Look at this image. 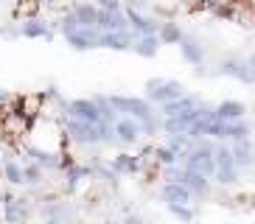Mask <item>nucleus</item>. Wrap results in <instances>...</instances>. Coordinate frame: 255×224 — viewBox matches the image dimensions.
<instances>
[{"instance_id":"nucleus-1","label":"nucleus","mask_w":255,"mask_h":224,"mask_svg":"<svg viewBox=\"0 0 255 224\" xmlns=\"http://www.w3.org/2000/svg\"><path fill=\"white\" fill-rule=\"evenodd\" d=\"M65 132L79 146H110L115 143L113 123H90L79 118H65Z\"/></svg>"},{"instance_id":"nucleus-2","label":"nucleus","mask_w":255,"mask_h":224,"mask_svg":"<svg viewBox=\"0 0 255 224\" xmlns=\"http://www.w3.org/2000/svg\"><path fill=\"white\" fill-rule=\"evenodd\" d=\"M180 163L188 165V168H194V171H202L205 177L213 179V174H216V146L208 143V137L194 140L180 154Z\"/></svg>"},{"instance_id":"nucleus-3","label":"nucleus","mask_w":255,"mask_h":224,"mask_svg":"<svg viewBox=\"0 0 255 224\" xmlns=\"http://www.w3.org/2000/svg\"><path fill=\"white\" fill-rule=\"evenodd\" d=\"M143 90H146V98H149L154 107H163L165 101H174V98H180L182 93H188L182 82H177V79H163V76L149 79V82L143 84Z\"/></svg>"},{"instance_id":"nucleus-4","label":"nucleus","mask_w":255,"mask_h":224,"mask_svg":"<svg viewBox=\"0 0 255 224\" xmlns=\"http://www.w3.org/2000/svg\"><path fill=\"white\" fill-rule=\"evenodd\" d=\"M110 104L115 107L118 115H129V118L146 120L154 115V104L146 96H124V93H110Z\"/></svg>"},{"instance_id":"nucleus-5","label":"nucleus","mask_w":255,"mask_h":224,"mask_svg":"<svg viewBox=\"0 0 255 224\" xmlns=\"http://www.w3.org/2000/svg\"><path fill=\"white\" fill-rule=\"evenodd\" d=\"M62 37L73 51H93L101 48V31L90 25H62Z\"/></svg>"},{"instance_id":"nucleus-6","label":"nucleus","mask_w":255,"mask_h":224,"mask_svg":"<svg viewBox=\"0 0 255 224\" xmlns=\"http://www.w3.org/2000/svg\"><path fill=\"white\" fill-rule=\"evenodd\" d=\"M213 73H216V76H230V79L247 84V87H253V84H255V70L250 67L247 56H236V53H230V56H225V59L219 62Z\"/></svg>"},{"instance_id":"nucleus-7","label":"nucleus","mask_w":255,"mask_h":224,"mask_svg":"<svg viewBox=\"0 0 255 224\" xmlns=\"http://www.w3.org/2000/svg\"><path fill=\"white\" fill-rule=\"evenodd\" d=\"M124 14H127L129 20V28L135 31V34H157L160 31V22L157 17L151 14V11H143V8H137L132 0H127L124 3Z\"/></svg>"},{"instance_id":"nucleus-8","label":"nucleus","mask_w":255,"mask_h":224,"mask_svg":"<svg viewBox=\"0 0 255 224\" xmlns=\"http://www.w3.org/2000/svg\"><path fill=\"white\" fill-rule=\"evenodd\" d=\"M113 134L118 146H137L143 137V126L137 118H129V115H118L113 123Z\"/></svg>"},{"instance_id":"nucleus-9","label":"nucleus","mask_w":255,"mask_h":224,"mask_svg":"<svg viewBox=\"0 0 255 224\" xmlns=\"http://www.w3.org/2000/svg\"><path fill=\"white\" fill-rule=\"evenodd\" d=\"M65 115L68 118H79V120H90V123H101V107L96 98H70L65 101Z\"/></svg>"},{"instance_id":"nucleus-10","label":"nucleus","mask_w":255,"mask_h":224,"mask_svg":"<svg viewBox=\"0 0 255 224\" xmlns=\"http://www.w3.org/2000/svg\"><path fill=\"white\" fill-rule=\"evenodd\" d=\"M98 8L101 6L93 3V0H82V3H76V6L70 8V14H65L62 25H90V28H96Z\"/></svg>"},{"instance_id":"nucleus-11","label":"nucleus","mask_w":255,"mask_h":224,"mask_svg":"<svg viewBox=\"0 0 255 224\" xmlns=\"http://www.w3.org/2000/svg\"><path fill=\"white\" fill-rule=\"evenodd\" d=\"M177 48H180L182 59H185L191 67H205V62H208V48H205V45L199 42L196 37H191L188 31H185V37L180 39V45H177Z\"/></svg>"},{"instance_id":"nucleus-12","label":"nucleus","mask_w":255,"mask_h":224,"mask_svg":"<svg viewBox=\"0 0 255 224\" xmlns=\"http://www.w3.org/2000/svg\"><path fill=\"white\" fill-rule=\"evenodd\" d=\"M135 31H101V48H110V51H121V53H132L135 48Z\"/></svg>"},{"instance_id":"nucleus-13","label":"nucleus","mask_w":255,"mask_h":224,"mask_svg":"<svg viewBox=\"0 0 255 224\" xmlns=\"http://www.w3.org/2000/svg\"><path fill=\"white\" fill-rule=\"evenodd\" d=\"M180 182H185V185L191 188L194 199H208V196H210V188H213V179L205 177L202 171L188 168V165H182V179H180Z\"/></svg>"},{"instance_id":"nucleus-14","label":"nucleus","mask_w":255,"mask_h":224,"mask_svg":"<svg viewBox=\"0 0 255 224\" xmlns=\"http://www.w3.org/2000/svg\"><path fill=\"white\" fill-rule=\"evenodd\" d=\"M160 202L163 205H194V194H191V188L185 182H163Z\"/></svg>"},{"instance_id":"nucleus-15","label":"nucleus","mask_w":255,"mask_h":224,"mask_svg":"<svg viewBox=\"0 0 255 224\" xmlns=\"http://www.w3.org/2000/svg\"><path fill=\"white\" fill-rule=\"evenodd\" d=\"M98 31H127L129 20L124 14V8H98Z\"/></svg>"},{"instance_id":"nucleus-16","label":"nucleus","mask_w":255,"mask_h":224,"mask_svg":"<svg viewBox=\"0 0 255 224\" xmlns=\"http://www.w3.org/2000/svg\"><path fill=\"white\" fill-rule=\"evenodd\" d=\"M247 137H253V129H250V123L244 118L241 120H222L219 123V140L236 143V140H247Z\"/></svg>"},{"instance_id":"nucleus-17","label":"nucleus","mask_w":255,"mask_h":224,"mask_svg":"<svg viewBox=\"0 0 255 224\" xmlns=\"http://www.w3.org/2000/svg\"><path fill=\"white\" fill-rule=\"evenodd\" d=\"M3 216L6 224H25L28 222V205L17 196H3Z\"/></svg>"},{"instance_id":"nucleus-18","label":"nucleus","mask_w":255,"mask_h":224,"mask_svg":"<svg viewBox=\"0 0 255 224\" xmlns=\"http://www.w3.org/2000/svg\"><path fill=\"white\" fill-rule=\"evenodd\" d=\"M110 165H113L121 177H135V174H140V168H143V157L129 154V151H121V154L113 157Z\"/></svg>"},{"instance_id":"nucleus-19","label":"nucleus","mask_w":255,"mask_h":224,"mask_svg":"<svg viewBox=\"0 0 255 224\" xmlns=\"http://www.w3.org/2000/svg\"><path fill=\"white\" fill-rule=\"evenodd\" d=\"M202 104V98L199 96H191V93H182L180 98H174V101H165L163 107H160V115L163 118H168V115H180V112H188L194 110V107Z\"/></svg>"},{"instance_id":"nucleus-20","label":"nucleus","mask_w":255,"mask_h":224,"mask_svg":"<svg viewBox=\"0 0 255 224\" xmlns=\"http://www.w3.org/2000/svg\"><path fill=\"white\" fill-rule=\"evenodd\" d=\"M160 48H163V42H160L157 34H137L132 53H137V56H143V59H154V56L160 53Z\"/></svg>"},{"instance_id":"nucleus-21","label":"nucleus","mask_w":255,"mask_h":224,"mask_svg":"<svg viewBox=\"0 0 255 224\" xmlns=\"http://www.w3.org/2000/svg\"><path fill=\"white\" fill-rule=\"evenodd\" d=\"M213 112H216L219 120H241L247 115V104L244 101H236V98H227V101H219L213 107Z\"/></svg>"},{"instance_id":"nucleus-22","label":"nucleus","mask_w":255,"mask_h":224,"mask_svg":"<svg viewBox=\"0 0 255 224\" xmlns=\"http://www.w3.org/2000/svg\"><path fill=\"white\" fill-rule=\"evenodd\" d=\"M230 146H233V160H236L239 168H250V165H255V143H253V137H247V140H236V143H230Z\"/></svg>"},{"instance_id":"nucleus-23","label":"nucleus","mask_w":255,"mask_h":224,"mask_svg":"<svg viewBox=\"0 0 255 224\" xmlns=\"http://www.w3.org/2000/svg\"><path fill=\"white\" fill-rule=\"evenodd\" d=\"M20 37L25 39H53V31L48 28V22L45 20H25L23 25H20Z\"/></svg>"},{"instance_id":"nucleus-24","label":"nucleus","mask_w":255,"mask_h":224,"mask_svg":"<svg viewBox=\"0 0 255 224\" xmlns=\"http://www.w3.org/2000/svg\"><path fill=\"white\" fill-rule=\"evenodd\" d=\"M157 37H160L163 45H180V39L185 37V28H182L180 22H174V20H163L160 22Z\"/></svg>"},{"instance_id":"nucleus-25","label":"nucleus","mask_w":255,"mask_h":224,"mask_svg":"<svg viewBox=\"0 0 255 224\" xmlns=\"http://www.w3.org/2000/svg\"><path fill=\"white\" fill-rule=\"evenodd\" d=\"M213 182L222 188H236L241 182V168L239 165H222V168H216V174H213Z\"/></svg>"},{"instance_id":"nucleus-26","label":"nucleus","mask_w":255,"mask_h":224,"mask_svg":"<svg viewBox=\"0 0 255 224\" xmlns=\"http://www.w3.org/2000/svg\"><path fill=\"white\" fill-rule=\"evenodd\" d=\"M25 151H28V157L34 163H39L42 168H62L59 154H53V151H42V149H37V146H28Z\"/></svg>"},{"instance_id":"nucleus-27","label":"nucleus","mask_w":255,"mask_h":224,"mask_svg":"<svg viewBox=\"0 0 255 224\" xmlns=\"http://www.w3.org/2000/svg\"><path fill=\"white\" fill-rule=\"evenodd\" d=\"M154 163H157L160 168L180 163V151L174 149V146H168V143H163V146H157V149H154Z\"/></svg>"},{"instance_id":"nucleus-28","label":"nucleus","mask_w":255,"mask_h":224,"mask_svg":"<svg viewBox=\"0 0 255 224\" xmlns=\"http://www.w3.org/2000/svg\"><path fill=\"white\" fill-rule=\"evenodd\" d=\"M165 210H168V216L177 219L180 224H191L196 219L194 205H165Z\"/></svg>"},{"instance_id":"nucleus-29","label":"nucleus","mask_w":255,"mask_h":224,"mask_svg":"<svg viewBox=\"0 0 255 224\" xmlns=\"http://www.w3.org/2000/svg\"><path fill=\"white\" fill-rule=\"evenodd\" d=\"M65 171H68V185L76 188L82 179H90L93 177V165H76V163H70Z\"/></svg>"},{"instance_id":"nucleus-30","label":"nucleus","mask_w":255,"mask_h":224,"mask_svg":"<svg viewBox=\"0 0 255 224\" xmlns=\"http://www.w3.org/2000/svg\"><path fill=\"white\" fill-rule=\"evenodd\" d=\"M3 177H6L8 185H25V179H23V165H17L14 160H6V163H3Z\"/></svg>"},{"instance_id":"nucleus-31","label":"nucleus","mask_w":255,"mask_h":224,"mask_svg":"<svg viewBox=\"0 0 255 224\" xmlns=\"http://www.w3.org/2000/svg\"><path fill=\"white\" fill-rule=\"evenodd\" d=\"M42 177H45V168H42L39 163L23 165V179H25V185H39V182H42Z\"/></svg>"},{"instance_id":"nucleus-32","label":"nucleus","mask_w":255,"mask_h":224,"mask_svg":"<svg viewBox=\"0 0 255 224\" xmlns=\"http://www.w3.org/2000/svg\"><path fill=\"white\" fill-rule=\"evenodd\" d=\"M93 3H98L101 8H124L121 0H93Z\"/></svg>"},{"instance_id":"nucleus-33","label":"nucleus","mask_w":255,"mask_h":224,"mask_svg":"<svg viewBox=\"0 0 255 224\" xmlns=\"http://www.w3.org/2000/svg\"><path fill=\"white\" fill-rule=\"evenodd\" d=\"M110 224H146L140 216H124L121 222H110Z\"/></svg>"},{"instance_id":"nucleus-34","label":"nucleus","mask_w":255,"mask_h":224,"mask_svg":"<svg viewBox=\"0 0 255 224\" xmlns=\"http://www.w3.org/2000/svg\"><path fill=\"white\" fill-rule=\"evenodd\" d=\"M42 224H70V219H45Z\"/></svg>"},{"instance_id":"nucleus-35","label":"nucleus","mask_w":255,"mask_h":224,"mask_svg":"<svg viewBox=\"0 0 255 224\" xmlns=\"http://www.w3.org/2000/svg\"><path fill=\"white\" fill-rule=\"evenodd\" d=\"M247 62H250V67L255 70V51H250V53H247Z\"/></svg>"},{"instance_id":"nucleus-36","label":"nucleus","mask_w":255,"mask_h":224,"mask_svg":"<svg viewBox=\"0 0 255 224\" xmlns=\"http://www.w3.org/2000/svg\"><path fill=\"white\" fill-rule=\"evenodd\" d=\"M6 98H8V96H6V93H3V90H0V101H6Z\"/></svg>"},{"instance_id":"nucleus-37","label":"nucleus","mask_w":255,"mask_h":224,"mask_svg":"<svg viewBox=\"0 0 255 224\" xmlns=\"http://www.w3.org/2000/svg\"><path fill=\"white\" fill-rule=\"evenodd\" d=\"M42 3H59V0H42Z\"/></svg>"}]
</instances>
